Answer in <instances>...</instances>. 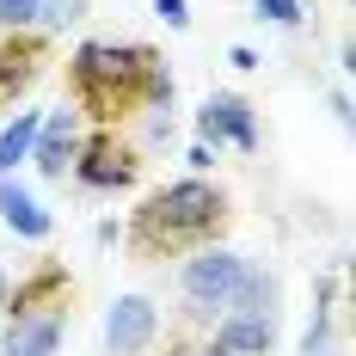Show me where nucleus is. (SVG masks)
I'll list each match as a JSON object with an SVG mask.
<instances>
[{
    "label": "nucleus",
    "instance_id": "obj_1",
    "mask_svg": "<svg viewBox=\"0 0 356 356\" xmlns=\"http://www.w3.org/2000/svg\"><path fill=\"white\" fill-rule=\"evenodd\" d=\"M74 99L86 117L117 123L129 111H172V74L147 43H80L68 62Z\"/></svg>",
    "mask_w": 356,
    "mask_h": 356
},
{
    "label": "nucleus",
    "instance_id": "obj_2",
    "mask_svg": "<svg viewBox=\"0 0 356 356\" xmlns=\"http://www.w3.org/2000/svg\"><path fill=\"white\" fill-rule=\"evenodd\" d=\"M221 191L203 184V178H184V184H166L160 197H147L142 209H136V246L142 252H172V246H191V240H203L221 227Z\"/></svg>",
    "mask_w": 356,
    "mask_h": 356
},
{
    "label": "nucleus",
    "instance_id": "obj_3",
    "mask_svg": "<svg viewBox=\"0 0 356 356\" xmlns=\"http://www.w3.org/2000/svg\"><path fill=\"white\" fill-rule=\"evenodd\" d=\"M246 258L240 252H197L191 264H184V307L197 314V320H215V314H227L234 307V295H240V283H246Z\"/></svg>",
    "mask_w": 356,
    "mask_h": 356
},
{
    "label": "nucleus",
    "instance_id": "obj_4",
    "mask_svg": "<svg viewBox=\"0 0 356 356\" xmlns=\"http://www.w3.org/2000/svg\"><path fill=\"white\" fill-rule=\"evenodd\" d=\"M154 332H160V314H154L147 295H117L105 307V350L111 356H142L154 344Z\"/></svg>",
    "mask_w": 356,
    "mask_h": 356
},
{
    "label": "nucleus",
    "instance_id": "obj_5",
    "mask_svg": "<svg viewBox=\"0 0 356 356\" xmlns=\"http://www.w3.org/2000/svg\"><path fill=\"white\" fill-rule=\"evenodd\" d=\"M74 172H80V184H92V191H123V184H136L142 160L117 142V136H92V142H80V154H74Z\"/></svg>",
    "mask_w": 356,
    "mask_h": 356
},
{
    "label": "nucleus",
    "instance_id": "obj_6",
    "mask_svg": "<svg viewBox=\"0 0 356 356\" xmlns=\"http://www.w3.org/2000/svg\"><path fill=\"white\" fill-rule=\"evenodd\" d=\"M270 338H277V314H264V307H227L209 350L215 356H264Z\"/></svg>",
    "mask_w": 356,
    "mask_h": 356
},
{
    "label": "nucleus",
    "instance_id": "obj_7",
    "mask_svg": "<svg viewBox=\"0 0 356 356\" xmlns=\"http://www.w3.org/2000/svg\"><path fill=\"white\" fill-rule=\"evenodd\" d=\"M197 129H203V142H227V147H258V123H252V105L246 99H234V92H215L203 117H197Z\"/></svg>",
    "mask_w": 356,
    "mask_h": 356
},
{
    "label": "nucleus",
    "instance_id": "obj_8",
    "mask_svg": "<svg viewBox=\"0 0 356 356\" xmlns=\"http://www.w3.org/2000/svg\"><path fill=\"white\" fill-rule=\"evenodd\" d=\"M74 154H80V123H74V111H49V117H43V129H37V147H31L37 172L62 178V172L74 166Z\"/></svg>",
    "mask_w": 356,
    "mask_h": 356
},
{
    "label": "nucleus",
    "instance_id": "obj_9",
    "mask_svg": "<svg viewBox=\"0 0 356 356\" xmlns=\"http://www.w3.org/2000/svg\"><path fill=\"white\" fill-rule=\"evenodd\" d=\"M43 68V37L6 31L0 37V99H19V86H31Z\"/></svg>",
    "mask_w": 356,
    "mask_h": 356
},
{
    "label": "nucleus",
    "instance_id": "obj_10",
    "mask_svg": "<svg viewBox=\"0 0 356 356\" xmlns=\"http://www.w3.org/2000/svg\"><path fill=\"white\" fill-rule=\"evenodd\" d=\"M62 295H68V264H43L31 283H19V301H6V307H13V320L62 314Z\"/></svg>",
    "mask_w": 356,
    "mask_h": 356
},
{
    "label": "nucleus",
    "instance_id": "obj_11",
    "mask_svg": "<svg viewBox=\"0 0 356 356\" xmlns=\"http://www.w3.org/2000/svg\"><path fill=\"white\" fill-rule=\"evenodd\" d=\"M0 221H6L19 240H49V209L37 203L25 184H13V178H0Z\"/></svg>",
    "mask_w": 356,
    "mask_h": 356
},
{
    "label": "nucleus",
    "instance_id": "obj_12",
    "mask_svg": "<svg viewBox=\"0 0 356 356\" xmlns=\"http://www.w3.org/2000/svg\"><path fill=\"white\" fill-rule=\"evenodd\" d=\"M56 344H62V314H31L6 332V356H56Z\"/></svg>",
    "mask_w": 356,
    "mask_h": 356
},
{
    "label": "nucleus",
    "instance_id": "obj_13",
    "mask_svg": "<svg viewBox=\"0 0 356 356\" xmlns=\"http://www.w3.org/2000/svg\"><path fill=\"white\" fill-rule=\"evenodd\" d=\"M37 129H43V111H19V117H13V123L0 129V172H13L19 160H31Z\"/></svg>",
    "mask_w": 356,
    "mask_h": 356
},
{
    "label": "nucleus",
    "instance_id": "obj_14",
    "mask_svg": "<svg viewBox=\"0 0 356 356\" xmlns=\"http://www.w3.org/2000/svg\"><path fill=\"white\" fill-rule=\"evenodd\" d=\"M258 19H270V25H301V0H258Z\"/></svg>",
    "mask_w": 356,
    "mask_h": 356
},
{
    "label": "nucleus",
    "instance_id": "obj_15",
    "mask_svg": "<svg viewBox=\"0 0 356 356\" xmlns=\"http://www.w3.org/2000/svg\"><path fill=\"white\" fill-rule=\"evenodd\" d=\"M0 25H6V31L37 25V0H0Z\"/></svg>",
    "mask_w": 356,
    "mask_h": 356
},
{
    "label": "nucleus",
    "instance_id": "obj_16",
    "mask_svg": "<svg viewBox=\"0 0 356 356\" xmlns=\"http://www.w3.org/2000/svg\"><path fill=\"white\" fill-rule=\"evenodd\" d=\"M74 13H80V0H37V19H43V25H62Z\"/></svg>",
    "mask_w": 356,
    "mask_h": 356
},
{
    "label": "nucleus",
    "instance_id": "obj_17",
    "mask_svg": "<svg viewBox=\"0 0 356 356\" xmlns=\"http://www.w3.org/2000/svg\"><path fill=\"white\" fill-rule=\"evenodd\" d=\"M154 13H160L172 31H184V25H191V6H184V0H154Z\"/></svg>",
    "mask_w": 356,
    "mask_h": 356
},
{
    "label": "nucleus",
    "instance_id": "obj_18",
    "mask_svg": "<svg viewBox=\"0 0 356 356\" xmlns=\"http://www.w3.org/2000/svg\"><path fill=\"white\" fill-rule=\"evenodd\" d=\"M227 62H234V68H258V56H252L246 43H234V49H227Z\"/></svg>",
    "mask_w": 356,
    "mask_h": 356
},
{
    "label": "nucleus",
    "instance_id": "obj_19",
    "mask_svg": "<svg viewBox=\"0 0 356 356\" xmlns=\"http://www.w3.org/2000/svg\"><path fill=\"white\" fill-rule=\"evenodd\" d=\"M6 301H13V289H6V270H0V314H6Z\"/></svg>",
    "mask_w": 356,
    "mask_h": 356
}]
</instances>
